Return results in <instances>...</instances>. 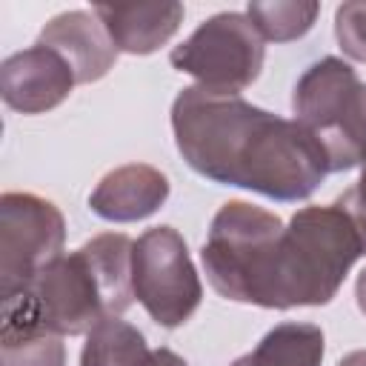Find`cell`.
Masks as SVG:
<instances>
[{
  "mask_svg": "<svg viewBox=\"0 0 366 366\" xmlns=\"http://www.w3.org/2000/svg\"><path fill=\"white\" fill-rule=\"evenodd\" d=\"M172 132L200 177L269 200H306L329 174L326 149L306 126L252 106L237 92L183 89L172 103Z\"/></svg>",
  "mask_w": 366,
  "mask_h": 366,
  "instance_id": "obj_1",
  "label": "cell"
},
{
  "mask_svg": "<svg viewBox=\"0 0 366 366\" xmlns=\"http://www.w3.org/2000/svg\"><path fill=\"white\" fill-rule=\"evenodd\" d=\"M132 249L129 234L106 232L60 254L26 289L3 297V323L74 337L120 317L134 300Z\"/></svg>",
  "mask_w": 366,
  "mask_h": 366,
  "instance_id": "obj_2",
  "label": "cell"
},
{
  "mask_svg": "<svg viewBox=\"0 0 366 366\" xmlns=\"http://www.w3.org/2000/svg\"><path fill=\"white\" fill-rule=\"evenodd\" d=\"M283 229L277 214L254 203H223L212 217L209 237L200 249L212 289L234 303L277 309Z\"/></svg>",
  "mask_w": 366,
  "mask_h": 366,
  "instance_id": "obj_3",
  "label": "cell"
},
{
  "mask_svg": "<svg viewBox=\"0 0 366 366\" xmlns=\"http://www.w3.org/2000/svg\"><path fill=\"white\" fill-rule=\"evenodd\" d=\"M363 254V240L337 203L295 212L280 237L277 309L332 303Z\"/></svg>",
  "mask_w": 366,
  "mask_h": 366,
  "instance_id": "obj_4",
  "label": "cell"
},
{
  "mask_svg": "<svg viewBox=\"0 0 366 366\" xmlns=\"http://www.w3.org/2000/svg\"><path fill=\"white\" fill-rule=\"evenodd\" d=\"M363 83L357 71L340 57L312 63L292 92V112L306 126L329 157V172H349L357 166L355 129L360 114Z\"/></svg>",
  "mask_w": 366,
  "mask_h": 366,
  "instance_id": "obj_5",
  "label": "cell"
},
{
  "mask_svg": "<svg viewBox=\"0 0 366 366\" xmlns=\"http://www.w3.org/2000/svg\"><path fill=\"white\" fill-rule=\"evenodd\" d=\"M266 40L240 11H220L203 20L180 46L172 49L169 63L194 77L197 86L214 92H237L252 86L263 69Z\"/></svg>",
  "mask_w": 366,
  "mask_h": 366,
  "instance_id": "obj_6",
  "label": "cell"
},
{
  "mask_svg": "<svg viewBox=\"0 0 366 366\" xmlns=\"http://www.w3.org/2000/svg\"><path fill=\"white\" fill-rule=\"evenodd\" d=\"M132 286L146 315L163 329H177L197 312L203 283L177 229L154 226L134 240Z\"/></svg>",
  "mask_w": 366,
  "mask_h": 366,
  "instance_id": "obj_7",
  "label": "cell"
},
{
  "mask_svg": "<svg viewBox=\"0 0 366 366\" xmlns=\"http://www.w3.org/2000/svg\"><path fill=\"white\" fill-rule=\"evenodd\" d=\"M66 220L60 209L31 192L0 197V295L26 289L49 263L63 254Z\"/></svg>",
  "mask_w": 366,
  "mask_h": 366,
  "instance_id": "obj_8",
  "label": "cell"
},
{
  "mask_svg": "<svg viewBox=\"0 0 366 366\" xmlns=\"http://www.w3.org/2000/svg\"><path fill=\"white\" fill-rule=\"evenodd\" d=\"M74 86V69L66 63L63 54L43 43L9 54L0 66L3 103L20 114H43L60 106Z\"/></svg>",
  "mask_w": 366,
  "mask_h": 366,
  "instance_id": "obj_9",
  "label": "cell"
},
{
  "mask_svg": "<svg viewBox=\"0 0 366 366\" xmlns=\"http://www.w3.org/2000/svg\"><path fill=\"white\" fill-rule=\"evenodd\" d=\"M37 43L54 49L57 54L66 57V63L74 69L77 83H94L100 77L109 74V69L117 60V49L106 31V26L100 23V17L94 11H63L57 17H51Z\"/></svg>",
  "mask_w": 366,
  "mask_h": 366,
  "instance_id": "obj_10",
  "label": "cell"
},
{
  "mask_svg": "<svg viewBox=\"0 0 366 366\" xmlns=\"http://www.w3.org/2000/svg\"><path fill=\"white\" fill-rule=\"evenodd\" d=\"M169 200V177L146 163L112 169L89 194V209L109 223H134L152 217Z\"/></svg>",
  "mask_w": 366,
  "mask_h": 366,
  "instance_id": "obj_11",
  "label": "cell"
},
{
  "mask_svg": "<svg viewBox=\"0 0 366 366\" xmlns=\"http://www.w3.org/2000/svg\"><path fill=\"white\" fill-rule=\"evenodd\" d=\"M123 54H152L183 23L180 3H97L92 9Z\"/></svg>",
  "mask_w": 366,
  "mask_h": 366,
  "instance_id": "obj_12",
  "label": "cell"
},
{
  "mask_svg": "<svg viewBox=\"0 0 366 366\" xmlns=\"http://www.w3.org/2000/svg\"><path fill=\"white\" fill-rule=\"evenodd\" d=\"M80 366H189L172 349H149L143 332L132 323L112 317L86 335Z\"/></svg>",
  "mask_w": 366,
  "mask_h": 366,
  "instance_id": "obj_13",
  "label": "cell"
},
{
  "mask_svg": "<svg viewBox=\"0 0 366 366\" xmlns=\"http://www.w3.org/2000/svg\"><path fill=\"white\" fill-rule=\"evenodd\" d=\"M326 340L315 323H280L243 355L246 366H320Z\"/></svg>",
  "mask_w": 366,
  "mask_h": 366,
  "instance_id": "obj_14",
  "label": "cell"
},
{
  "mask_svg": "<svg viewBox=\"0 0 366 366\" xmlns=\"http://www.w3.org/2000/svg\"><path fill=\"white\" fill-rule=\"evenodd\" d=\"M0 366H66L63 337L17 323H3Z\"/></svg>",
  "mask_w": 366,
  "mask_h": 366,
  "instance_id": "obj_15",
  "label": "cell"
},
{
  "mask_svg": "<svg viewBox=\"0 0 366 366\" xmlns=\"http://www.w3.org/2000/svg\"><path fill=\"white\" fill-rule=\"evenodd\" d=\"M249 20L254 23V29L260 31L263 40L272 43H289L303 37L317 14H320V3L312 0H274V3H249L246 9Z\"/></svg>",
  "mask_w": 366,
  "mask_h": 366,
  "instance_id": "obj_16",
  "label": "cell"
},
{
  "mask_svg": "<svg viewBox=\"0 0 366 366\" xmlns=\"http://www.w3.org/2000/svg\"><path fill=\"white\" fill-rule=\"evenodd\" d=\"M335 37L346 57L366 63V3H343L335 11Z\"/></svg>",
  "mask_w": 366,
  "mask_h": 366,
  "instance_id": "obj_17",
  "label": "cell"
},
{
  "mask_svg": "<svg viewBox=\"0 0 366 366\" xmlns=\"http://www.w3.org/2000/svg\"><path fill=\"white\" fill-rule=\"evenodd\" d=\"M335 203L349 214V220L355 223V229L363 240V249H366V163L360 166V180L349 192H343V197H337Z\"/></svg>",
  "mask_w": 366,
  "mask_h": 366,
  "instance_id": "obj_18",
  "label": "cell"
},
{
  "mask_svg": "<svg viewBox=\"0 0 366 366\" xmlns=\"http://www.w3.org/2000/svg\"><path fill=\"white\" fill-rule=\"evenodd\" d=\"M355 300H357V309L366 315V266L355 280Z\"/></svg>",
  "mask_w": 366,
  "mask_h": 366,
  "instance_id": "obj_19",
  "label": "cell"
},
{
  "mask_svg": "<svg viewBox=\"0 0 366 366\" xmlns=\"http://www.w3.org/2000/svg\"><path fill=\"white\" fill-rule=\"evenodd\" d=\"M337 366H366V349H357V352H349Z\"/></svg>",
  "mask_w": 366,
  "mask_h": 366,
  "instance_id": "obj_20",
  "label": "cell"
},
{
  "mask_svg": "<svg viewBox=\"0 0 366 366\" xmlns=\"http://www.w3.org/2000/svg\"><path fill=\"white\" fill-rule=\"evenodd\" d=\"M232 366H246V363H243V357H237V360H234Z\"/></svg>",
  "mask_w": 366,
  "mask_h": 366,
  "instance_id": "obj_21",
  "label": "cell"
}]
</instances>
